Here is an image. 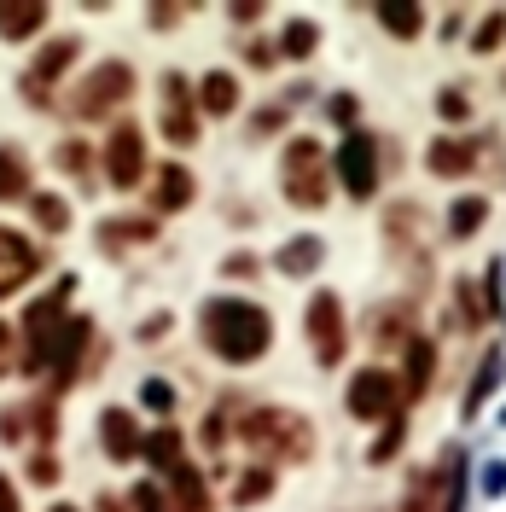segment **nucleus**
Wrapping results in <instances>:
<instances>
[{
  "label": "nucleus",
  "instance_id": "obj_1",
  "mask_svg": "<svg viewBox=\"0 0 506 512\" xmlns=\"http://www.w3.org/2000/svg\"><path fill=\"white\" fill-rule=\"evenodd\" d=\"M198 332H204L210 355L227 361V367H251V361H262L268 344H274V320H268V309L251 303V297H210V303L198 309Z\"/></svg>",
  "mask_w": 506,
  "mask_h": 512
},
{
  "label": "nucleus",
  "instance_id": "obj_2",
  "mask_svg": "<svg viewBox=\"0 0 506 512\" xmlns=\"http://www.w3.org/2000/svg\"><path fill=\"white\" fill-rule=\"evenodd\" d=\"M239 443L251 454H262V466H274V460L303 466L315 454V431H309V419L291 414V408H251L239 419Z\"/></svg>",
  "mask_w": 506,
  "mask_h": 512
},
{
  "label": "nucleus",
  "instance_id": "obj_3",
  "mask_svg": "<svg viewBox=\"0 0 506 512\" xmlns=\"http://www.w3.org/2000/svg\"><path fill=\"white\" fill-rule=\"evenodd\" d=\"M280 192L291 210H320L332 198V181H326V146L315 134H297L280 152Z\"/></svg>",
  "mask_w": 506,
  "mask_h": 512
},
{
  "label": "nucleus",
  "instance_id": "obj_4",
  "mask_svg": "<svg viewBox=\"0 0 506 512\" xmlns=\"http://www.w3.org/2000/svg\"><path fill=\"white\" fill-rule=\"evenodd\" d=\"M128 94H134V70H128L123 59H105L76 82L70 117H76V123H99V117H111L117 105H128Z\"/></svg>",
  "mask_w": 506,
  "mask_h": 512
},
{
  "label": "nucleus",
  "instance_id": "obj_5",
  "mask_svg": "<svg viewBox=\"0 0 506 512\" xmlns=\"http://www.w3.org/2000/svg\"><path fill=\"white\" fill-rule=\"evenodd\" d=\"M402 379L390 373V367H361L355 379H349V390H344V408L361 425H384V419H396L402 414Z\"/></svg>",
  "mask_w": 506,
  "mask_h": 512
},
{
  "label": "nucleus",
  "instance_id": "obj_6",
  "mask_svg": "<svg viewBox=\"0 0 506 512\" xmlns=\"http://www.w3.org/2000/svg\"><path fill=\"white\" fill-rule=\"evenodd\" d=\"M64 297H70V280L47 291V297H35L30 309H24V373H41L47 367V355H53V338L64 332Z\"/></svg>",
  "mask_w": 506,
  "mask_h": 512
},
{
  "label": "nucleus",
  "instance_id": "obj_7",
  "mask_svg": "<svg viewBox=\"0 0 506 512\" xmlns=\"http://www.w3.org/2000/svg\"><path fill=\"white\" fill-rule=\"evenodd\" d=\"M309 350H315V367H344L349 350V326H344V297L338 291H315L309 297Z\"/></svg>",
  "mask_w": 506,
  "mask_h": 512
},
{
  "label": "nucleus",
  "instance_id": "obj_8",
  "mask_svg": "<svg viewBox=\"0 0 506 512\" xmlns=\"http://www.w3.org/2000/svg\"><path fill=\"white\" fill-rule=\"evenodd\" d=\"M152 175V158H146V134L140 123H117L105 134V181L117 192H140V181Z\"/></svg>",
  "mask_w": 506,
  "mask_h": 512
},
{
  "label": "nucleus",
  "instance_id": "obj_9",
  "mask_svg": "<svg viewBox=\"0 0 506 512\" xmlns=\"http://www.w3.org/2000/svg\"><path fill=\"white\" fill-rule=\"evenodd\" d=\"M76 53H82V35H53V41H47V47L24 64V76H18L24 99H30V105H47V99H53V88L64 82V70L76 64Z\"/></svg>",
  "mask_w": 506,
  "mask_h": 512
},
{
  "label": "nucleus",
  "instance_id": "obj_10",
  "mask_svg": "<svg viewBox=\"0 0 506 512\" xmlns=\"http://www.w3.org/2000/svg\"><path fill=\"white\" fill-rule=\"evenodd\" d=\"M158 134L169 140V146H192V140H198V94L187 88V76H181V70H163Z\"/></svg>",
  "mask_w": 506,
  "mask_h": 512
},
{
  "label": "nucleus",
  "instance_id": "obj_11",
  "mask_svg": "<svg viewBox=\"0 0 506 512\" xmlns=\"http://www.w3.org/2000/svg\"><path fill=\"white\" fill-rule=\"evenodd\" d=\"M332 169H338V181H344L349 198H361V204H367V198L379 192V140H373L367 128H349Z\"/></svg>",
  "mask_w": 506,
  "mask_h": 512
},
{
  "label": "nucleus",
  "instance_id": "obj_12",
  "mask_svg": "<svg viewBox=\"0 0 506 512\" xmlns=\"http://www.w3.org/2000/svg\"><path fill=\"white\" fill-rule=\"evenodd\" d=\"M88 344H94V320H88V315H70V320H64V332L53 338V355H47V367H53V384H59V390L82 379Z\"/></svg>",
  "mask_w": 506,
  "mask_h": 512
},
{
  "label": "nucleus",
  "instance_id": "obj_13",
  "mask_svg": "<svg viewBox=\"0 0 506 512\" xmlns=\"http://www.w3.org/2000/svg\"><path fill=\"white\" fill-rule=\"evenodd\" d=\"M35 274H41V251H35L18 227H0V297L24 291Z\"/></svg>",
  "mask_w": 506,
  "mask_h": 512
},
{
  "label": "nucleus",
  "instance_id": "obj_14",
  "mask_svg": "<svg viewBox=\"0 0 506 512\" xmlns=\"http://www.w3.org/2000/svg\"><path fill=\"white\" fill-rule=\"evenodd\" d=\"M99 443H105V454H111L117 466H128V460L140 454V443H146V437H140V419L128 414V408H105V414H99Z\"/></svg>",
  "mask_w": 506,
  "mask_h": 512
},
{
  "label": "nucleus",
  "instance_id": "obj_15",
  "mask_svg": "<svg viewBox=\"0 0 506 512\" xmlns=\"http://www.w3.org/2000/svg\"><path fill=\"white\" fill-rule=\"evenodd\" d=\"M477 163V146L472 140H460V134H443V140H431V152H425V169L437 175V181H466Z\"/></svg>",
  "mask_w": 506,
  "mask_h": 512
},
{
  "label": "nucleus",
  "instance_id": "obj_16",
  "mask_svg": "<svg viewBox=\"0 0 506 512\" xmlns=\"http://www.w3.org/2000/svg\"><path fill=\"white\" fill-rule=\"evenodd\" d=\"M320 262H326V239L297 233V239H285L280 251H274V274H285V280H309V274H320Z\"/></svg>",
  "mask_w": 506,
  "mask_h": 512
},
{
  "label": "nucleus",
  "instance_id": "obj_17",
  "mask_svg": "<svg viewBox=\"0 0 506 512\" xmlns=\"http://www.w3.org/2000/svg\"><path fill=\"white\" fill-rule=\"evenodd\" d=\"M47 18H53L47 0H0V41H35Z\"/></svg>",
  "mask_w": 506,
  "mask_h": 512
},
{
  "label": "nucleus",
  "instance_id": "obj_18",
  "mask_svg": "<svg viewBox=\"0 0 506 512\" xmlns=\"http://www.w3.org/2000/svg\"><path fill=\"white\" fill-rule=\"evenodd\" d=\"M192 198H198V181H192L187 163H163L158 181H152V210L169 216V210H187Z\"/></svg>",
  "mask_w": 506,
  "mask_h": 512
},
{
  "label": "nucleus",
  "instance_id": "obj_19",
  "mask_svg": "<svg viewBox=\"0 0 506 512\" xmlns=\"http://www.w3.org/2000/svg\"><path fill=\"white\" fill-rule=\"evenodd\" d=\"M158 239V222L152 216H111V222L99 227V251H123V245H152Z\"/></svg>",
  "mask_w": 506,
  "mask_h": 512
},
{
  "label": "nucleus",
  "instance_id": "obj_20",
  "mask_svg": "<svg viewBox=\"0 0 506 512\" xmlns=\"http://www.w3.org/2000/svg\"><path fill=\"white\" fill-rule=\"evenodd\" d=\"M402 355H408L402 396H425V390H431V379H437V344H431V338H408V344H402Z\"/></svg>",
  "mask_w": 506,
  "mask_h": 512
},
{
  "label": "nucleus",
  "instance_id": "obj_21",
  "mask_svg": "<svg viewBox=\"0 0 506 512\" xmlns=\"http://www.w3.org/2000/svg\"><path fill=\"white\" fill-rule=\"evenodd\" d=\"M198 105H204L210 117H233V111H239V76L210 70V76L198 82Z\"/></svg>",
  "mask_w": 506,
  "mask_h": 512
},
{
  "label": "nucleus",
  "instance_id": "obj_22",
  "mask_svg": "<svg viewBox=\"0 0 506 512\" xmlns=\"http://www.w3.org/2000/svg\"><path fill=\"white\" fill-rule=\"evenodd\" d=\"M367 338H373V350L384 344H408V303H384L379 315H367Z\"/></svg>",
  "mask_w": 506,
  "mask_h": 512
},
{
  "label": "nucleus",
  "instance_id": "obj_23",
  "mask_svg": "<svg viewBox=\"0 0 506 512\" xmlns=\"http://www.w3.org/2000/svg\"><path fill=\"white\" fill-rule=\"evenodd\" d=\"M483 222H489V198H483V192H466V198L448 204V233H454V239H472Z\"/></svg>",
  "mask_w": 506,
  "mask_h": 512
},
{
  "label": "nucleus",
  "instance_id": "obj_24",
  "mask_svg": "<svg viewBox=\"0 0 506 512\" xmlns=\"http://www.w3.org/2000/svg\"><path fill=\"white\" fill-rule=\"evenodd\" d=\"M12 198H30V163H24V152L0 146V204H12Z\"/></svg>",
  "mask_w": 506,
  "mask_h": 512
},
{
  "label": "nucleus",
  "instance_id": "obj_25",
  "mask_svg": "<svg viewBox=\"0 0 506 512\" xmlns=\"http://www.w3.org/2000/svg\"><path fill=\"white\" fill-rule=\"evenodd\" d=\"M169 478H175V495H169L175 512H210V489H204V478H198L192 466H175Z\"/></svg>",
  "mask_w": 506,
  "mask_h": 512
},
{
  "label": "nucleus",
  "instance_id": "obj_26",
  "mask_svg": "<svg viewBox=\"0 0 506 512\" xmlns=\"http://www.w3.org/2000/svg\"><path fill=\"white\" fill-rule=\"evenodd\" d=\"M140 448L152 454V466H158V472H175V466H187V454H181V431H175V425L152 431V437H146Z\"/></svg>",
  "mask_w": 506,
  "mask_h": 512
},
{
  "label": "nucleus",
  "instance_id": "obj_27",
  "mask_svg": "<svg viewBox=\"0 0 506 512\" xmlns=\"http://www.w3.org/2000/svg\"><path fill=\"white\" fill-rule=\"evenodd\" d=\"M30 216L47 233H70V204H64L59 192H30Z\"/></svg>",
  "mask_w": 506,
  "mask_h": 512
},
{
  "label": "nucleus",
  "instance_id": "obj_28",
  "mask_svg": "<svg viewBox=\"0 0 506 512\" xmlns=\"http://www.w3.org/2000/svg\"><path fill=\"white\" fill-rule=\"evenodd\" d=\"M373 18H379L396 41H413V35L425 30V12H419V6H373Z\"/></svg>",
  "mask_w": 506,
  "mask_h": 512
},
{
  "label": "nucleus",
  "instance_id": "obj_29",
  "mask_svg": "<svg viewBox=\"0 0 506 512\" xmlns=\"http://www.w3.org/2000/svg\"><path fill=\"white\" fill-rule=\"evenodd\" d=\"M315 47H320V30L309 24V18H291V24L280 30V59H309Z\"/></svg>",
  "mask_w": 506,
  "mask_h": 512
},
{
  "label": "nucleus",
  "instance_id": "obj_30",
  "mask_svg": "<svg viewBox=\"0 0 506 512\" xmlns=\"http://www.w3.org/2000/svg\"><path fill=\"white\" fill-rule=\"evenodd\" d=\"M501 384V350H489L483 355V367H477V379H472V390H466V414H477L483 408V396Z\"/></svg>",
  "mask_w": 506,
  "mask_h": 512
},
{
  "label": "nucleus",
  "instance_id": "obj_31",
  "mask_svg": "<svg viewBox=\"0 0 506 512\" xmlns=\"http://www.w3.org/2000/svg\"><path fill=\"white\" fill-rule=\"evenodd\" d=\"M268 489H274V466H251L245 478L233 483V507H256Z\"/></svg>",
  "mask_w": 506,
  "mask_h": 512
},
{
  "label": "nucleus",
  "instance_id": "obj_32",
  "mask_svg": "<svg viewBox=\"0 0 506 512\" xmlns=\"http://www.w3.org/2000/svg\"><path fill=\"white\" fill-rule=\"evenodd\" d=\"M402 437H408V419L396 414V419H384V431H379V443L367 448V460L373 466H384V460H396V448H402Z\"/></svg>",
  "mask_w": 506,
  "mask_h": 512
},
{
  "label": "nucleus",
  "instance_id": "obj_33",
  "mask_svg": "<svg viewBox=\"0 0 506 512\" xmlns=\"http://www.w3.org/2000/svg\"><path fill=\"white\" fill-rule=\"evenodd\" d=\"M506 41V12L495 6V12H483V24H477V35H472V53H495Z\"/></svg>",
  "mask_w": 506,
  "mask_h": 512
},
{
  "label": "nucleus",
  "instance_id": "obj_34",
  "mask_svg": "<svg viewBox=\"0 0 506 512\" xmlns=\"http://www.w3.org/2000/svg\"><path fill=\"white\" fill-rule=\"evenodd\" d=\"M128 512H175V501L163 495L158 483H134L128 489Z\"/></svg>",
  "mask_w": 506,
  "mask_h": 512
},
{
  "label": "nucleus",
  "instance_id": "obj_35",
  "mask_svg": "<svg viewBox=\"0 0 506 512\" xmlns=\"http://www.w3.org/2000/svg\"><path fill=\"white\" fill-rule=\"evenodd\" d=\"M30 478L41 483V489L64 478V466H59V454H53V448H35V454H30Z\"/></svg>",
  "mask_w": 506,
  "mask_h": 512
},
{
  "label": "nucleus",
  "instance_id": "obj_36",
  "mask_svg": "<svg viewBox=\"0 0 506 512\" xmlns=\"http://www.w3.org/2000/svg\"><path fill=\"white\" fill-rule=\"evenodd\" d=\"M59 163H64V169H76V175H82V181L94 187V158H88V146H82V140H70V146H59Z\"/></svg>",
  "mask_w": 506,
  "mask_h": 512
},
{
  "label": "nucleus",
  "instance_id": "obj_37",
  "mask_svg": "<svg viewBox=\"0 0 506 512\" xmlns=\"http://www.w3.org/2000/svg\"><path fill=\"white\" fill-rule=\"evenodd\" d=\"M140 402H146L152 414H175V390H169L163 379H146V384H140Z\"/></svg>",
  "mask_w": 506,
  "mask_h": 512
},
{
  "label": "nucleus",
  "instance_id": "obj_38",
  "mask_svg": "<svg viewBox=\"0 0 506 512\" xmlns=\"http://www.w3.org/2000/svg\"><path fill=\"white\" fill-rule=\"evenodd\" d=\"M437 111H443V123H466V117H472V99L460 94V88H443Z\"/></svg>",
  "mask_w": 506,
  "mask_h": 512
},
{
  "label": "nucleus",
  "instance_id": "obj_39",
  "mask_svg": "<svg viewBox=\"0 0 506 512\" xmlns=\"http://www.w3.org/2000/svg\"><path fill=\"white\" fill-rule=\"evenodd\" d=\"M256 268H262V262H256L251 251H233V256H222V274H227V280H256Z\"/></svg>",
  "mask_w": 506,
  "mask_h": 512
},
{
  "label": "nucleus",
  "instance_id": "obj_40",
  "mask_svg": "<svg viewBox=\"0 0 506 512\" xmlns=\"http://www.w3.org/2000/svg\"><path fill=\"white\" fill-rule=\"evenodd\" d=\"M30 425V408H0V443H18Z\"/></svg>",
  "mask_w": 506,
  "mask_h": 512
},
{
  "label": "nucleus",
  "instance_id": "obj_41",
  "mask_svg": "<svg viewBox=\"0 0 506 512\" xmlns=\"http://www.w3.org/2000/svg\"><path fill=\"white\" fill-rule=\"evenodd\" d=\"M454 303H460V326H483V309H477V291L466 286V280H460V286H454Z\"/></svg>",
  "mask_w": 506,
  "mask_h": 512
},
{
  "label": "nucleus",
  "instance_id": "obj_42",
  "mask_svg": "<svg viewBox=\"0 0 506 512\" xmlns=\"http://www.w3.org/2000/svg\"><path fill=\"white\" fill-rule=\"evenodd\" d=\"M285 117H291L285 105H262V111L251 117V134H274V128H285Z\"/></svg>",
  "mask_w": 506,
  "mask_h": 512
},
{
  "label": "nucleus",
  "instance_id": "obj_43",
  "mask_svg": "<svg viewBox=\"0 0 506 512\" xmlns=\"http://www.w3.org/2000/svg\"><path fill=\"white\" fill-rule=\"evenodd\" d=\"M6 373H18V338H12V326L0 320V379Z\"/></svg>",
  "mask_w": 506,
  "mask_h": 512
},
{
  "label": "nucleus",
  "instance_id": "obj_44",
  "mask_svg": "<svg viewBox=\"0 0 506 512\" xmlns=\"http://www.w3.org/2000/svg\"><path fill=\"white\" fill-rule=\"evenodd\" d=\"M326 111H332V117L344 123V134H349V128H355V99H349V94H338V99H332V105H326Z\"/></svg>",
  "mask_w": 506,
  "mask_h": 512
},
{
  "label": "nucleus",
  "instance_id": "obj_45",
  "mask_svg": "<svg viewBox=\"0 0 506 512\" xmlns=\"http://www.w3.org/2000/svg\"><path fill=\"white\" fill-rule=\"evenodd\" d=\"M181 18H187V6H152V24H158V30L181 24Z\"/></svg>",
  "mask_w": 506,
  "mask_h": 512
},
{
  "label": "nucleus",
  "instance_id": "obj_46",
  "mask_svg": "<svg viewBox=\"0 0 506 512\" xmlns=\"http://www.w3.org/2000/svg\"><path fill=\"white\" fill-rule=\"evenodd\" d=\"M0 512H18V489H12L6 478H0Z\"/></svg>",
  "mask_w": 506,
  "mask_h": 512
},
{
  "label": "nucleus",
  "instance_id": "obj_47",
  "mask_svg": "<svg viewBox=\"0 0 506 512\" xmlns=\"http://www.w3.org/2000/svg\"><path fill=\"white\" fill-rule=\"evenodd\" d=\"M483 489H489V495H501V489H506V466H495V472H489V483H483Z\"/></svg>",
  "mask_w": 506,
  "mask_h": 512
},
{
  "label": "nucleus",
  "instance_id": "obj_48",
  "mask_svg": "<svg viewBox=\"0 0 506 512\" xmlns=\"http://www.w3.org/2000/svg\"><path fill=\"white\" fill-rule=\"evenodd\" d=\"M99 512H123V501L117 495H99Z\"/></svg>",
  "mask_w": 506,
  "mask_h": 512
},
{
  "label": "nucleus",
  "instance_id": "obj_49",
  "mask_svg": "<svg viewBox=\"0 0 506 512\" xmlns=\"http://www.w3.org/2000/svg\"><path fill=\"white\" fill-rule=\"evenodd\" d=\"M47 512H82V507H70V501H53V507H47Z\"/></svg>",
  "mask_w": 506,
  "mask_h": 512
}]
</instances>
